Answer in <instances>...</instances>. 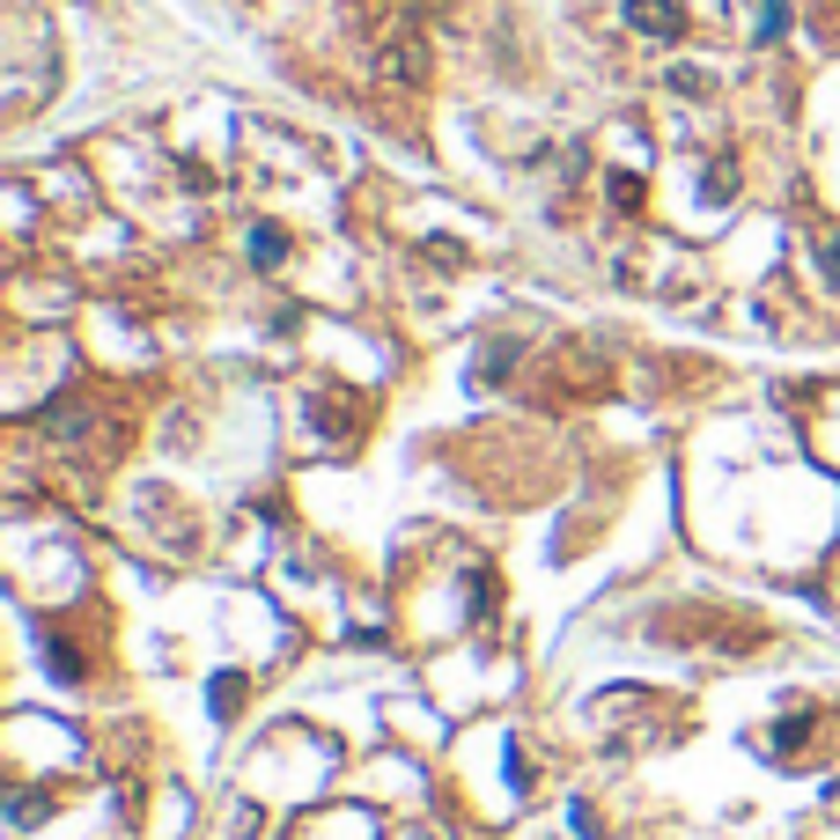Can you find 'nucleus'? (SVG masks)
I'll return each mask as SVG.
<instances>
[{"label":"nucleus","mask_w":840,"mask_h":840,"mask_svg":"<svg viewBox=\"0 0 840 840\" xmlns=\"http://www.w3.org/2000/svg\"><path fill=\"white\" fill-rule=\"evenodd\" d=\"M280 258H288V236H280L273 222H258V229H251V266H258V273H273Z\"/></svg>","instance_id":"f03ea898"},{"label":"nucleus","mask_w":840,"mask_h":840,"mask_svg":"<svg viewBox=\"0 0 840 840\" xmlns=\"http://www.w3.org/2000/svg\"><path fill=\"white\" fill-rule=\"evenodd\" d=\"M236 700H244V678H236V671H222V678H214V708H222V716H229Z\"/></svg>","instance_id":"423d86ee"},{"label":"nucleus","mask_w":840,"mask_h":840,"mask_svg":"<svg viewBox=\"0 0 840 840\" xmlns=\"http://www.w3.org/2000/svg\"><path fill=\"white\" fill-rule=\"evenodd\" d=\"M627 30H634V37H649V45H678V37H686V8H678V0H627Z\"/></svg>","instance_id":"f257e3e1"},{"label":"nucleus","mask_w":840,"mask_h":840,"mask_svg":"<svg viewBox=\"0 0 840 840\" xmlns=\"http://www.w3.org/2000/svg\"><path fill=\"white\" fill-rule=\"evenodd\" d=\"M789 30V8L782 0H760V37H782Z\"/></svg>","instance_id":"39448f33"},{"label":"nucleus","mask_w":840,"mask_h":840,"mask_svg":"<svg viewBox=\"0 0 840 840\" xmlns=\"http://www.w3.org/2000/svg\"><path fill=\"white\" fill-rule=\"evenodd\" d=\"M700 192H708V199H716V207H722V199L738 192V163H730V155H716V170L700 177Z\"/></svg>","instance_id":"20e7f679"},{"label":"nucleus","mask_w":840,"mask_h":840,"mask_svg":"<svg viewBox=\"0 0 840 840\" xmlns=\"http://www.w3.org/2000/svg\"><path fill=\"white\" fill-rule=\"evenodd\" d=\"M818 273L840 288V236H818Z\"/></svg>","instance_id":"0eeeda50"},{"label":"nucleus","mask_w":840,"mask_h":840,"mask_svg":"<svg viewBox=\"0 0 840 840\" xmlns=\"http://www.w3.org/2000/svg\"><path fill=\"white\" fill-rule=\"evenodd\" d=\"M671 89H686V97H700V89H708V75H700V67H671Z\"/></svg>","instance_id":"6e6552de"},{"label":"nucleus","mask_w":840,"mask_h":840,"mask_svg":"<svg viewBox=\"0 0 840 840\" xmlns=\"http://www.w3.org/2000/svg\"><path fill=\"white\" fill-rule=\"evenodd\" d=\"M398 840H435V833H398Z\"/></svg>","instance_id":"1a4fd4ad"},{"label":"nucleus","mask_w":840,"mask_h":840,"mask_svg":"<svg viewBox=\"0 0 840 840\" xmlns=\"http://www.w3.org/2000/svg\"><path fill=\"white\" fill-rule=\"evenodd\" d=\"M605 192H612L619 214H642V177H634V170H612V177H605Z\"/></svg>","instance_id":"7ed1b4c3"}]
</instances>
